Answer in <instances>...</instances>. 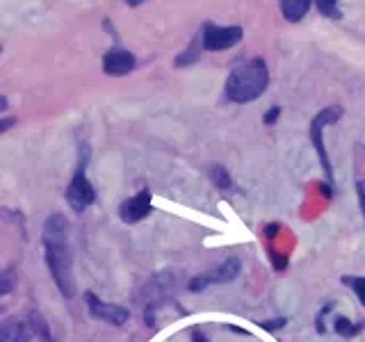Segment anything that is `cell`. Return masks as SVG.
Instances as JSON below:
<instances>
[{"mask_svg": "<svg viewBox=\"0 0 365 342\" xmlns=\"http://www.w3.org/2000/svg\"><path fill=\"white\" fill-rule=\"evenodd\" d=\"M44 251L46 265L51 269L55 285L64 297H73L75 278H73V254L69 244V224L62 215H51L44 224Z\"/></svg>", "mask_w": 365, "mask_h": 342, "instance_id": "1", "label": "cell"}, {"mask_svg": "<svg viewBox=\"0 0 365 342\" xmlns=\"http://www.w3.org/2000/svg\"><path fill=\"white\" fill-rule=\"evenodd\" d=\"M270 85V71L268 64L256 58L244 62L228 75L226 80V96L233 103H251L261 99L263 92Z\"/></svg>", "mask_w": 365, "mask_h": 342, "instance_id": "2", "label": "cell"}, {"mask_svg": "<svg viewBox=\"0 0 365 342\" xmlns=\"http://www.w3.org/2000/svg\"><path fill=\"white\" fill-rule=\"evenodd\" d=\"M340 117H342V108H340V106L325 108L318 117L313 119V121H311V128H308V137H311V144L315 146V151H318L320 162H322V169H325L329 183H333V171H331V162H329V156H327V149H325V139H322V130H325L327 125L335 123Z\"/></svg>", "mask_w": 365, "mask_h": 342, "instance_id": "3", "label": "cell"}, {"mask_svg": "<svg viewBox=\"0 0 365 342\" xmlns=\"http://www.w3.org/2000/svg\"><path fill=\"white\" fill-rule=\"evenodd\" d=\"M237 274H240V260H237V258H228V260H224L220 267H215V269H210V271H203V274H199V276H194L192 281L187 283V290L189 292H203V290L208 288V285L235 281Z\"/></svg>", "mask_w": 365, "mask_h": 342, "instance_id": "4", "label": "cell"}, {"mask_svg": "<svg viewBox=\"0 0 365 342\" xmlns=\"http://www.w3.org/2000/svg\"><path fill=\"white\" fill-rule=\"evenodd\" d=\"M201 39V48L203 51H226V48H233L237 41L242 39V27L237 25H206L203 32L199 34Z\"/></svg>", "mask_w": 365, "mask_h": 342, "instance_id": "5", "label": "cell"}, {"mask_svg": "<svg viewBox=\"0 0 365 342\" xmlns=\"http://www.w3.org/2000/svg\"><path fill=\"white\" fill-rule=\"evenodd\" d=\"M67 201L75 212H82L85 208H89L96 201V192L85 173V160H82L80 169L73 173L71 183H69V187H67Z\"/></svg>", "mask_w": 365, "mask_h": 342, "instance_id": "6", "label": "cell"}, {"mask_svg": "<svg viewBox=\"0 0 365 342\" xmlns=\"http://www.w3.org/2000/svg\"><path fill=\"white\" fill-rule=\"evenodd\" d=\"M85 302L89 306V313L94 315L96 319H101L105 324H112V326H123L128 322L130 313L128 308H123V306H117V304H108V302H101L96 295H91L87 292L85 295Z\"/></svg>", "mask_w": 365, "mask_h": 342, "instance_id": "7", "label": "cell"}, {"mask_svg": "<svg viewBox=\"0 0 365 342\" xmlns=\"http://www.w3.org/2000/svg\"><path fill=\"white\" fill-rule=\"evenodd\" d=\"M153 206H151V192L149 190H142L137 192L135 197L126 199L121 206H119V217L126 224H137V221L146 219L151 215Z\"/></svg>", "mask_w": 365, "mask_h": 342, "instance_id": "8", "label": "cell"}, {"mask_svg": "<svg viewBox=\"0 0 365 342\" xmlns=\"http://www.w3.org/2000/svg\"><path fill=\"white\" fill-rule=\"evenodd\" d=\"M135 55L126 51V48H110L103 55V71L108 75H128L135 69Z\"/></svg>", "mask_w": 365, "mask_h": 342, "instance_id": "9", "label": "cell"}, {"mask_svg": "<svg viewBox=\"0 0 365 342\" xmlns=\"http://www.w3.org/2000/svg\"><path fill=\"white\" fill-rule=\"evenodd\" d=\"M32 329L30 324L19 317H10L0 324V342H30Z\"/></svg>", "mask_w": 365, "mask_h": 342, "instance_id": "10", "label": "cell"}, {"mask_svg": "<svg viewBox=\"0 0 365 342\" xmlns=\"http://www.w3.org/2000/svg\"><path fill=\"white\" fill-rule=\"evenodd\" d=\"M313 0H281V12H283L285 21L290 23H299L311 10Z\"/></svg>", "mask_w": 365, "mask_h": 342, "instance_id": "11", "label": "cell"}, {"mask_svg": "<svg viewBox=\"0 0 365 342\" xmlns=\"http://www.w3.org/2000/svg\"><path fill=\"white\" fill-rule=\"evenodd\" d=\"M30 329H32V336H39L41 342H58L53 336H51V326H48V322L44 319V315H41L39 310H32L30 313Z\"/></svg>", "mask_w": 365, "mask_h": 342, "instance_id": "12", "label": "cell"}, {"mask_svg": "<svg viewBox=\"0 0 365 342\" xmlns=\"http://www.w3.org/2000/svg\"><path fill=\"white\" fill-rule=\"evenodd\" d=\"M199 55H201V39L196 37L192 44H189V48L185 53L180 55V58L176 60V66H187V64H192V62L199 60Z\"/></svg>", "mask_w": 365, "mask_h": 342, "instance_id": "13", "label": "cell"}, {"mask_svg": "<svg viewBox=\"0 0 365 342\" xmlns=\"http://www.w3.org/2000/svg\"><path fill=\"white\" fill-rule=\"evenodd\" d=\"M322 16L327 19H342V12L338 10V0H315Z\"/></svg>", "mask_w": 365, "mask_h": 342, "instance_id": "14", "label": "cell"}, {"mask_svg": "<svg viewBox=\"0 0 365 342\" xmlns=\"http://www.w3.org/2000/svg\"><path fill=\"white\" fill-rule=\"evenodd\" d=\"M210 178H213V183L220 187V190H228V187H231L228 171L224 169V167H220V164H215L213 169H210Z\"/></svg>", "mask_w": 365, "mask_h": 342, "instance_id": "15", "label": "cell"}, {"mask_svg": "<svg viewBox=\"0 0 365 342\" xmlns=\"http://www.w3.org/2000/svg\"><path fill=\"white\" fill-rule=\"evenodd\" d=\"M333 329H335V333H340V336H356V333L361 331V324L349 322L347 317H338L333 322Z\"/></svg>", "mask_w": 365, "mask_h": 342, "instance_id": "16", "label": "cell"}, {"mask_svg": "<svg viewBox=\"0 0 365 342\" xmlns=\"http://www.w3.org/2000/svg\"><path fill=\"white\" fill-rule=\"evenodd\" d=\"M342 283L345 285H352L354 288V295L359 297V302H365V278L363 276H345L342 278Z\"/></svg>", "mask_w": 365, "mask_h": 342, "instance_id": "17", "label": "cell"}, {"mask_svg": "<svg viewBox=\"0 0 365 342\" xmlns=\"http://www.w3.org/2000/svg\"><path fill=\"white\" fill-rule=\"evenodd\" d=\"M14 283H16V274L12 269H3L0 271V292L7 295V292L14 290Z\"/></svg>", "mask_w": 365, "mask_h": 342, "instance_id": "18", "label": "cell"}, {"mask_svg": "<svg viewBox=\"0 0 365 342\" xmlns=\"http://www.w3.org/2000/svg\"><path fill=\"white\" fill-rule=\"evenodd\" d=\"M279 114H281V108H272V110H268V114L263 117V123H265V125H272V123H276Z\"/></svg>", "mask_w": 365, "mask_h": 342, "instance_id": "19", "label": "cell"}, {"mask_svg": "<svg viewBox=\"0 0 365 342\" xmlns=\"http://www.w3.org/2000/svg\"><path fill=\"white\" fill-rule=\"evenodd\" d=\"M283 324H285V319H274V322H263L261 326H263L265 331H279Z\"/></svg>", "mask_w": 365, "mask_h": 342, "instance_id": "20", "label": "cell"}, {"mask_svg": "<svg viewBox=\"0 0 365 342\" xmlns=\"http://www.w3.org/2000/svg\"><path fill=\"white\" fill-rule=\"evenodd\" d=\"M16 123V119L14 117H7V119H0V132H5V130H10L12 125Z\"/></svg>", "mask_w": 365, "mask_h": 342, "instance_id": "21", "label": "cell"}, {"mask_svg": "<svg viewBox=\"0 0 365 342\" xmlns=\"http://www.w3.org/2000/svg\"><path fill=\"white\" fill-rule=\"evenodd\" d=\"M192 342H210L206 338V333H201V331H192Z\"/></svg>", "mask_w": 365, "mask_h": 342, "instance_id": "22", "label": "cell"}, {"mask_svg": "<svg viewBox=\"0 0 365 342\" xmlns=\"http://www.w3.org/2000/svg\"><path fill=\"white\" fill-rule=\"evenodd\" d=\"M146 3V0H126V5H130V7H137V5H142Z\"/></svg>", "mask_w": 365, "mask_h": 342, "instance_id": "23", "label": "cell"}, {"mask_svg": "<svg viewBox=\"0 0 365 342\" xmlns=\"http://www.w3.org/2000/svg\"><path fill=\"white\" fill-rule=\"evenodd\" d=\"M3 110H7V99L5 96H0V112H3Z\"/></svg>", "mask_w": 365, "mask_h": 342, "instance_id": "24", "label": "cell"}]
</instances>
